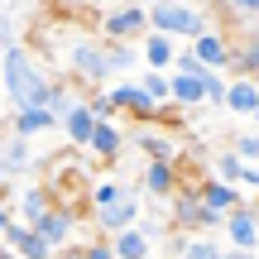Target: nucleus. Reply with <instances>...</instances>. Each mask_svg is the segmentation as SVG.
Instances as JSON below:
<instances>
[{
    "instance_id": "nucleus-13",
    "label": "nucleus",
    "mask_w": 259,
    "mask_h": 259,
    "mask_svg": "<svg viewBox=\"0 0 259 259\" xmlns=\"http://www.w3.org/2000/svg\"><path fill=\"white\" fill-rule=\"evenodd\" d=\"M231 72L235 77H259V34L254 29H240L231 38Z\"/></svg>"
},
{
    "instance_id": "nucleus-28",
    "label": "nucleus",
    "mask_w": 259,
    "mask_h": 259,
    "mask_svg": "<svg viewBox=\"0 0 259 259\" xmlns=\"http://www.w3.org/2000/svg\"><path fill=\"white\" fill-rule=\"evenodd\" d=\"M240 168H245V158L235 154V144L226 149V154H216V178H231V183H240Z\"/></svg>"
},
{
    "instance_id": "nucleus-17",
    "label": "nucleus",
    "mask_w": 259,
    "mask_h": 259,
    "mask_svg": "<svg viewBox=\"0 0 259 259\" xmlns=\"http://www.w3.org/2000/svg\"><path fill=\"white\" fill-rule=\"evenodd\" d=\"M101 115L92 111V101H77L72 111L63 115V135H67V144H77V149H87V139H92V130Z\"/></svg>"
},
{
    "instance_id": "nucleus-21",
    "label": "nucleus",
    "mask_w": 259,
    "mask_h": 259,
    "mask_svg": "<svg viewBox=\"0 0 259 259\" xmlns=\"http://www.w3.org/2000/svg\"><path fill=\"white\" fill-rule=\"evenodd\" d=\"M192 48L202 53V63H211V67H231V38H226L221 29H206V34H197Z\"/></svg>"
},
{
    "instance_id": "nucleus-22",
    "label": "nucleus",
    "mask_w": 259,
    "mask_h": 259,
    "mask_svg": "<svg viewBox=\"0 0 259 259\" xmlns=\"http://www.w3.org/2000/svg\"><path fill=\"white\" fill-rule=\"evenodd\" d=\"M197 187H202V197H206V202H211L221 216L240 206V192H235V183H231V178H202Z\"/></svg>"
},
{
    "instance_id": "nucleus-31",
    "label": "nucleus",
    "mask_w": 259,
    "mask_h": 259,
    "mask_svg": "<svg viewBox=\"0 0 259 259\" xmlns=\"http://www.w3.org/2000/svg\"><path fill=\"white\" fill-rule=\"evenodd\" d=\"M221 10H231L235 19H254L259 15V0H216Z\"/></svg>"
},
{
    "instance_id": "nucleus-10",
    "label": "nucleus",
    "mask_w": 259,
    "mask_h": 259,
    "mask_svg": "<svg viewBox=\"0 0 259 259\" xmlns=\"http://www.w3.org/2000/svg\"><path fill=\"white\" fill-rule=\"evenodd\" d=\"M130 226H139V197L135 192H125L120 202H111V206L96 211V231L101 235H120V231H130Z\"/></svg>"
},
{
    "instance_id": "nucleus-25",
    "label": "nucleus",
    "mask_w": 259,
    "mask_h": 259,
    "mask_svg": "<svg viewBox=\"0 0 259 259\" xmlns=\"http://www.w3.org/2000/svg\"><path fill=\"white\" fill-rule=\"evenodd\" d=\"M125 192H135V183H111V178H101V183H92V187H87V202H92V211H101V206L120 202Z\"/></svg>"
},
{
    "instance_id": "nucleus-20",
    "label": "nucleus",
    "mask_w": 259,
    "mask_h": 259,
    "mask_svg": "<svg viewBox=\"0 0 259 259\" xmlns=\"http://www.w3.org/2000/svg\"><path fill=\"white\" fill-rule=\"evenodd\" d=\"M226 111H235V115H254L259 111V77H235L226 87Z\"/></svg>"
},
{
    "instance_id": "nucleus-23",
    "label": "nucleus",
    "mask_w": 259,
    "mask_h": 259,
    "mask_svg": "<svg viewBox=\"0 0 259 259\" xmlns=\"http://www.w3.org/2000/svg\"><path fill=\"white\" fill-rule=\"evenodd\" d=\"M173 106H206V82L197 72H173Z\"/></svg>"
},
{
    "instance_id": "nucleus-1",
    "label": "nucleus",
    "mask_w": 259,
    "mask_h": 259,
    "mask_svg": "<svg viewBox=\"0 0 259 259\" xmlns=\"http://www.w3.org/2000/svg\"><path fill=\"white\" fill-rule=\"evenodd\" d=\"M139 44H120V38H106V34H92V38H77L72 48H67V67H72L77 82L87 87H106L115 72H125V67L139 63Z\"/></svg>"
},
{
    "instance_id": "nucleus-37",
    "label": "nucleus",
    "mask_w": 259,
    "mask_h": 259,
    "mask_svg": "<svg viewBox=\"0 0 259 259\" xmlns=\"http://www.w3.org/2000/svg\"><path fill=\"white\" fill-rule=\"evenodd\" d=\"M226 259H254V250H240V245H231V250H226Z\"/></svg>"
},
{
    "instance_id": "nucleus-29",
    "label": "nucleus",
    "mask_w": 259,
    "mask_h": 259,
    "mask_svg": "<svg viewBox=\"0 0 259 259\" xmlns=\"http://www.w3.org/2000/svg\"><path fill=\"white\" fill-rule=\"evenodd\" d=\"M202 82H206V101H211V106H226V87H231V82L221 77V67H211Z\"/></svg>"
},
{
    "instance_id": "nucleus-18",
    "label": "nucleus",
    "mask_w": 259,
    "mask_h": 259,
    "mask_svg": "<svg viewBox=\"0 0 259 259\" xmlns=\"http://www.w3.org/2000/svg\"><path fill=\"white\" fill-rule=\"evenodd\" d=\"M173 44H178L173 34H163V29H149V34L139 38V53H144L149 67H163V72H168V67H173V58H178Z\"/></svg>"
},
{
    "instance_id": "nucleus-30",
    "label": "nucleus",
    "mask_w": 259,
    "mask_h": 259,
    "mask_svg": "<svg viewBox=\"0 0 259 259\" xmlns=\"http://www.w3.org/2000/svg\"><path fill=\"white\" fill-rule=\"evenodd\" d=\"M72 106H77V96H72V92H67V87H63V82H58V87H53V96H48V111H53V115H58V120H63V115H67V111H72Z\"/></svg>"
},
{
    "instance_id": "nucleus-39",
    "label": "nucleus",
    "mask_w": 259,
    "mask_h": 259,
    "mask_svg": "<svg viewBox=\"0 0 259 259\" xmlns=\"http://www.w3.org/2000/svg\"><path fill=\"white\" fill-rule=\"evenodd\" d=\"M0 259H24V254H19L15 245H5V240H0Z\"/></svg>"
},
{
    "instance_id": "nucleus-4",
    "label": "nucleus",
    "mask_w": 259,
    "mask_h": 259,
    "mask_svg": "<svg viewBox=\"0 0 259 259\" xmlns=\"http://www.w3.org/2000/svg\"><path fill=\"white\" fill-rule=\"evenodd\" d=\"M149 24L163 29V34H173V38H197V34L211 29L192 5H183V0H154V5H149Z\"/></svg>"
},
{
    "instance_id": "nucleus-11",
    "label": "nucleus",
    "mask_w": 259,
    "mask_h": 259,
    "mask_svg": "<svg viewBox=\"0 0 259 259\" xmlns=\"http://www.w3.org/2000/svg\"><path fill=\"white\" fill-rule=\"evenodd\" d=\"M226 235H231V245H240V250H259V206H235V211H226Z\"/></svg>"
},
{
    "instance_id": "nucleus-32",
    "label": "nucleus",
    "mask_w": 259,
    "mask_h": 259,
    "mask_svg": "<svg viewBox=\"0 0 259 259\" xmlns=\"http://www.w3.org/2000/svg\"><path fill=\"white\" fill-rule=\"evenodd\" d=\"M235 154H240L245 163H259V130H254V135H240V139H235Z\"/></svg>"
},
{
    "instance_id": "nucleus-24",
    "label": "nucleus",
    "mask_w": 259,
    "mask_h": 259,
    "mask_svg": "<svg viewBox=\"0 0 259 259\" xmlns=\"http://www.w3.org/2000/svg\"><path fill=\"white\" fill-rule=\"evenodd\" d=\"M111 245H115V254H120V259H149V254H154V240H149L139 226H130V231L111 235Z\"/></svg>"
},
{
    "instance_id": "nucleus-19",
    "label": "nucleus",
    "mask_w": 259,
    "mask_h": 259,
    "mask_svg": "<svg viewBox=\"0 0 259 259\" xmlns=\"http://www.w3.org/2000/svg\"><path fill=\"white\" fill-rule=\"evenodd\" d=\"M130 144H139V154H149V158H183V144H178L173 135H163V130H135V139Z\"/></svg>"
},
{
    "instance_id": "nucleus-27",
    "label": "nucleus",
    "mask_w": 259,
    "mask_h": 259,
    "mask_svg": "<svg viewBox=\"0 0 259 259\" xmlns=\"http://www.w3.org/2000/svg\"><path fill=\"white\" fill-rule=\"evenodd\" d=\"M173 72H197V77H206V72H211V63H202V53H197V48H178Z\"/></svg>"
},
{
    "instance_id": "nucleus-40",
    "label": "nucleus",
    "mask_w": 259,
    "mask_h": 259,
    "mask_svg": "<svg viewBox=\"0 0 259 259\" xmlns=\"http://www.w3.org/2000/svg\"><path fill=\"white\" fill-rule=\"evenodd\" d=\"M0 82H5V48H0Z\"/></svg>"
},
{
    "instance_id": "nucleus-5",
    "label": "nucleus",
    "mask_w": 259,
    "mask_h": 259,
    "mask_svg": "<svg viewBox=\"0 0 259 259\" xmlns=\"http://www.w3.org/2000/svg\"><path fill=\"white\" fill-rule=\"evenodd\" d=\"M149 5H120L111 15H101V34L106 38H120V44H139L149 34Z\"/></svg>"
},
{
    "instance_id": "nucleus-2",
    "label": "nucleus",
    "mask_w": 259,
    "mask_h": 259,
    "mask_svg": "<svg viewBox=\"0 0 259 259\" xmlns=\"http://www.w3.org/2000/svg\"><path fill=\"white\" fill-rule=\"evenodd\" d=\"M53 87L58 82L44 72V63H38L24 44L5 48V92H10V106H48Z\"/></svg>"
},
{
    "instance_id": "nucleus-33",
    "label": "nucleus",
    "mask_w": 259,
    "mask_h": 259,
    "mask_svg": "<svg viewBox=\"0 0 259 259\" xmlns=\"http://www.w3.org/2000/svg\"><path fill=\"white\" fill-rule=\"evenodd\" d=\"M139 231H144L149 240H163V235H173V221H154V216H139Z\"/></svg>"
},
{
    "instance_id": "nucleus-16",
    "label": "nucleus",
    "mask_w": 259,
    "mask_h": 259,
    "mask_svg": "<svg viewBox=\"0 0 259 259\" xmlns=\"http://www.w3.org/2000/svg\"><path fill=\"white\" fill-rule=\"evenodd\" d=\"M15 206H19V216L34 226L38 216L53 211V187H48V183H29V187H19V192H15Z\"/></svg>"
},
{
    "instance_id": "nucleus-36",
    "label": "nucleus",
    "mask_w": 259,
    "mask_h": 259,
    "mask_svg": "<svg viewBox=\"0 0 259 259\" xmlns=\"http://www.w3.org/2000/svg\"><path fill=\"white\" fill-rule=\"evenodd\" d=\"M240 183H245V187H254V192H259V163H245V168H240Z\"/></svg>"
},
{
    "instance_id": "nucleus-15",
    "label": "nucleus",
    "mask_w": 259,
    "mask_h": 259,
    "mask_svg": "<svg viewBox=\"0 0 259 259\" xmlns=\"http://www.w3.org/2000/svg\"><path fill=\"white\" fill-rule=\"evenodd\" d=\"M10 125L19 130V135H48V130H63V120H58L48 106H15V115H10Z\"/></svg>"
},
{
    "instance_id": "nucleus-14",
    "label": "nucleus",
    "mask_w": 259,
    "mask_h": 259,
    "mask_svg": "<svg viewBox=\"0 0 259 259\" xmlns=\"http://www.w3.org/2000/svg\"><path fill=\"white\" fill-rule=\"evenodd\" d=\"M139 183H144L149 197H163V202H168V197L178 192V163H173V158H149V168H144Z\"/></svg>"
},
{
    "instance_id": "nucleus-38",
    "label": "nucleus",
    "mask_w": 259,
    "mask_h": 259,
    "mask_svg": "<svg viewBox=\"0 0 259 259\" xmlns=\"http://www.w3.org/2000/svg\"><path fill=\"white\" fill-rule=\"evenodd\" d=\"M10 221H15V216H10V206H5V202H0V235H5V231H10Z\"/></svg>"
},
{
    "instance_id": "nucleus-41",
    "label": "nucleus",
    "mask_w": 259,
    "mask_h": 259,
    "mask_svg": "<svg viewBox=\"0 0 259 259\" xmlns=\"http://www.w3.org/2000/svg\"><path fill=\"white\" fill-rule=\"evenodd\" d=\"M254 206H259V192H254Z\"/></svg>"
},
{
    "instance_id": "nucleus-3",
    "label": "nucleus",
    "mask_w": 259,
    "mask_h": 259,
    "mask_svg": "<svg viewBox=\"0 0 259 259\" xmlns=\"http://www.w3.org/2000/svg\"><path fill=\"white\" fill-rule=\"evenodd\" d=\"M168 221H173V231H192V235H202V231H226V216L202 197V187H197V183L178 187V192L168 197Z\"/></svg>"
},
{
    "instance_id": "nucleus-26",
    "label": "nucleus",
    "mask_w": 259,
    "mask_h": 259,
    "mask_svg": "<svg viewBox=\"0 0 259 259\" xmlns=\"http://www.w3.org/2000/svg\"><path fill=\"white\" fill-rule=\"evenodd\" d=\"M183 259H226V250H221V245H216L211 235L202 231L197 240H187V245H183Z\"/></svg>"
},
{
    "instance_id": "nucleus-7",
    "label": "nucleus",
    "mask_w": 259,
    "mask_h": 259,
    "mask_svg": "<svg viewBox=\"0 0 259 259\" xmlns=\"http://www.w3.org/2000/svg\"><path fill=\"white\" fill-rule=\"evenodd\" d=\"M34 168V149H29V135H19L15 125L0 130V178H19Z\"/></svg>"
},
{
    "instance_id": "nucleus-42",
    "label": "nucleus",
    "mask_w": 259,
    "mask_h": 259,
    "mask_svg": "<svg viewBox=\"0 0 259 259\" xmlns=\"http://www.w3.org/2000/svg\"><path fill=\"white\" fill-rule=\"evenodd\" d=\"M254 120H259V111H254Z\"/></svg>"
},
{
    "instance_id": "nucleus-12",
    "label": "nucleus",
    "mask_w": 259,
    "mask_h": 259,
    "mask_svg": "<svg viewBox=\"0 0 259 259\" xmlns=\"http://www.w3.org/2000/svg\"><path fill=\"white\" fill-rule=\"evenodd\" d=\"M34 231L44 235V240H53L58 250H67L72 235H77V211H72V206H53L48 216H38V221H34Z\"/></svg>"
},
{
    "instance_id": "nucleus-8",
    "label": "nucleus",
    "mask_w": 259,
    "mask_h": 259,
    "mask_svg": "<svg viewBox=\"0 0 259 259\" xmlns=\"http://www.w3.org/2000/svg\"><path fill=\"white\" fill-rule=\"evenodd\" d=\"M0 240H5V245H15L24 259H58V254H63L53 240H44V235H38L29 221H10V231L0 235Z\"/></svg>"
},
{
    "instance_id": "nucleus-9",
    "label": "nucleus",
    "mask_w": 259,
    "mask_h": 259,
    "mask_svg": "<svg viewBox=\"0 0 259 259\" xmlns=\"http://www.w3.org/2000/svg\"><path fill=\"white\" fill-rule=\"evenodd\" d=\"M125 144H130V139H125V130L115 125V115H111V120H96L92 139H87V154H92V158H101V163H115V158L125 154Z\"/></svg>"
},
{
    "instance_id": "nucleus-34",
    "label": "nucleus",
    "mask_w": 259,
    "mask_h": 259,
    "mask_svg": "<svg viewBox=\"0 0 259 259\" xmlns=\"http://www.w3.org/2000/svg\"><path fill=\"white\" fill-rule=\"evenodd\" d=\"M82 259H120L111 240H96V245H82Z\"/></svg>"
},
{
    "instance_id": "nucleus-6",
    "label": "nucleus",
    "mask_w": 259,
    "mask_h": 259,
    "mask_svg": "<svg viewBox=\"0 0 259 259\" xmlns=\"http://www.w3.org/2000/svg\"><path fill=\"white\" fill-rule=\"evenodd\" d=\"M111 96H115V106H120L125 115H135V120H144V125H149V120H158V106H163L144 82H115V87H111Z\"/></svg>"
},
{
    "instance_id": "nucleus-35",
    "label": "nucleus",
    "mask_w": 259,
    "mask_h": 259,
    "mask_svg": "<svg viewBox=\"0 0 259 259\" xmlns=\"http://www.w3.org/2000/svg\"><path fill=\"white\" fill-rule=\"evenodd\" d=\"M10 44H19V34H15V19L0 10V48H10Z\"/></svg>"
}]
</instances>
